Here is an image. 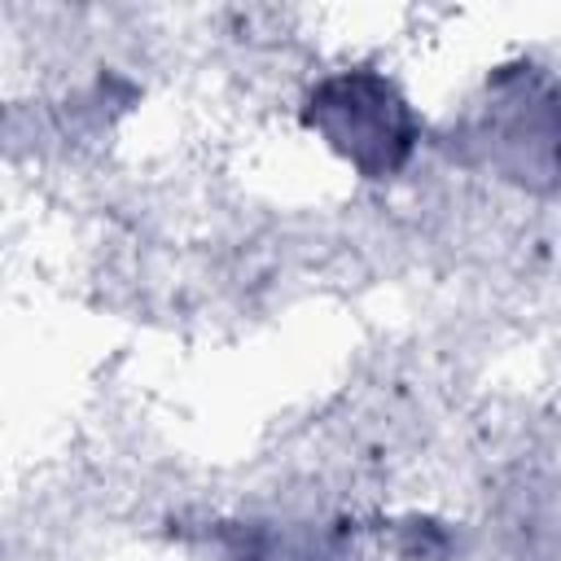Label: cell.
Wrapping results in <instances>:
<instances>
[{
	"label": "cell",
	"instance_id": "1",
	"mask_svg": "<svg viewBox=\"0 0 561 561\" xmlns=\"http://www.w3.org/2000/svg\"><path fill=\"white\" fill-rule=\"evenodd\" d=\"M311 123L342 149L364 175L394 171L412 149V123L403 101L377 75H337L316 88Z\"/></svg>",
	"mask_w": 561,
	"mask_h": 561
}]
</instances>
